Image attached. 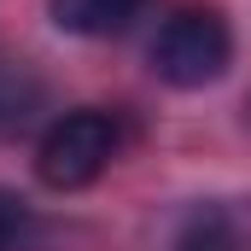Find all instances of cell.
Wrapping results in <instances>:
<instances>
[{"instance_id":"277c9868","label":"cell","mask_w":251,"mask_h":251,"mask_svg":"<svg viewBox=\"0 0 251 251\" xmlns=\"http://www.w3.org/2000/svg\"><path fill=\"white\" fill-rule=\"evenodd\" d=\"M35 105H41V82H35V70L18 59V53L0 47V128L29 123Z\"/></svg>"},{"instance_id":"5b68a950","label":"cell","mask_w":251,"mask_h":251,"mask_svg":"<svg viewBox=\"0 0 251 251\" xmlns=\"http://www.w3.org/2000/svg\"><path fill=\"white\" fill-rule=\"evenodd\" d=\"M176 251H246V234L228 210H193L187 228L176 234Z\"/></svg>"},{"instance_id":"8992f818","label":"cell","mask_w":251,"mask_h":251,"mask_svg":"<svg viewBox=\"0 0 251 251\" xmlns=\"http://www.w3.org/2000/svg\"><path fill=\"white\" fill-rule=\"evenodd\" d=\"M24 240H29V210L18 193L0 187V251H24Z\"/></svg>"},{"instance_id":"6da1fadb","label":"cell","mask_w":251,"mask_h":251,"mask_svg":"<svg viewBox=\"0 0 251 251\" xmlns=\"http://www.w3.org/2000/svg\"><path fill=\"white\" fill-rule=\"evenodd\" d=\"M228 64H234V29L210 6H187L164 18V29L152 35V70L170 88H210L228 76Z\"/></svg>"},{"instance_id":"3957f363","label":"cell","mask_w":251,"mask_h":251,"mask_svg":"<svg viewBox=\"0 0 251 251\" xmlns=\"http://www.w3.org/2000/svg\"><path fill=\"white\" fill-rule=\"evenodd\" d=\"M140 6L146 0H47V18L59 24L64 35L100 41V35H123Z\"/></svg>"},{"instance_id":"7a4b0ae2","label":"cell","mask_w":251,"mask_h":251,"mask_svg":"<svg viewBox=\"0 0 251 251\" xmlns=\"http://www.w3.org/2000/svg\"><path fill=\"white\" fill-rule=\"evenodd\" d=\"M117 158V123L105 111H64L47 123L35 146V176L53 193H76L105 176V164Z\"/></svg>"}]
</instances>
